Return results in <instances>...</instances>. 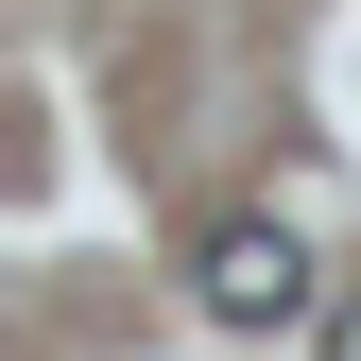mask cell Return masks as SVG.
I'll return each instance as SVG.
<instances>
[{"instance_id": "obj_1", "label": "cell", "mask_w": 361, "mask_h": 361, "mask_svg": "<svg viewBox=\"0 0 361 361\" xmlns=\"http://www.w3.org/2000/svg\"><path fill=\"white\" fill-rule=\"evenodd\" d=\"M190 310H207V327H293V310H310V241H293V224H207V241H190Z\"/></svg>"}, {"instance_id": "obj_2", "label": "cell", "mask_w": 361, "mask_h": 361, "mask_svg": "<svg viewBox=\"0 0 361 361\" xmlns=\"http://www.w3.org/2000/svg\"><path fill=\"white\" fill-rule=\"evenodd\" d=\"M327 361H361V293H344V310H327Z\"/></svg>"}]
</instances>
